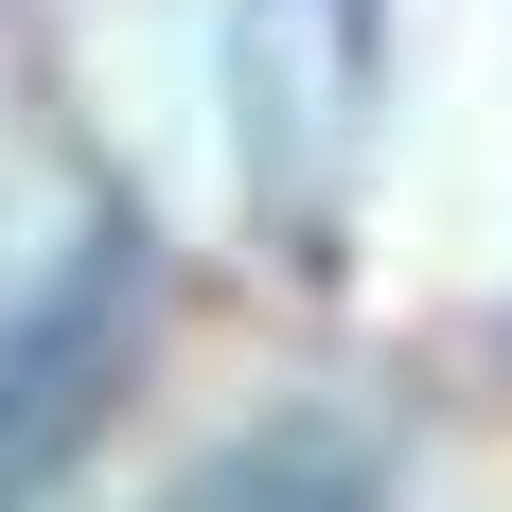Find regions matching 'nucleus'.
<instances>
[{
	"label": "nucleus",
	"instance_id": "obj_2",
	"mask_svg": "<svg viewBox=\"0 0 512 512\" xmlns=\"http://www.w3.org/2000/svg\"><path fill=\"white\" fill-rule=\"evenodd\" d=\"M124 371H142V248L106 230L89 265H53L36 301L0 318V512H53L89 477Z\"/></svg>",
	"mask_w": 512,
	"mask_h": 512
},
{
	"label": "nucleus",
	"instance_id": "obj_1",
	"mask_svg": "<svg viewBox=\"0 0 512 512\" xmlns=\"http://www.w3.org/2000/svg\"><path fill=\"white\" fill-rule=\"evenodd\" d=\"M389 89V0H230V177L265 248H336Z\"/></svg>",
	"mask_w": 512,
	"mask_h": 512
},
{
	"label": "nucleus",
	"instance_id": "obj_3",
	"mask_svg": "<svg viewBox=\"0 0 512 512\" xmlns=\"http://www.w3.org/2000/svg\"><path fill=\"white\" fill-rule=\"evenodd\" d=\"M159 512H389V460H371L354 424L283 407V424H248V442H212Z\"/></svg>",
	"mask_w": 512,
	"mask_h": 512
}]
</instances>
